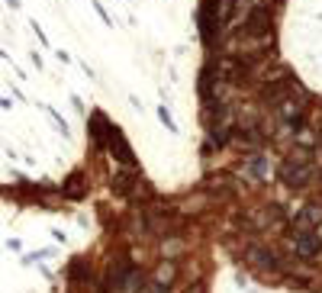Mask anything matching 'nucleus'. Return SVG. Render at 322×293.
Instances as JSON below:
<instances>
[{"mask_svg":"<svg viewBox=\"0 0 322 293\" xmlns=\"http://www.w3.org/2000/svg\"><path fill=\"white\" fill-rule=\"evenodd\" d=\"M245 258L254 264V268H261V270H280V268H284L280 251H277V248H271V245H248Z\"/></svg>","mask_w":322,"mask_h":293,"instance_id":"nucleus-1","label":"nucleus"},{"mask_svg":"<svg viewBox=\"0 0 322 293\" xmlns=\"http://www.w3.org/2000/svg\"><path fill=\"white\" fill-rule=\"evenodd\" d=\"M293 248H297L299 258H316L322 251V242L313 229H297V239H293Z\"/></svg>","mask_w":322,"mask_h":293,"instance_id":"nucleus-2","label":"nucleus"},{"mask_svg":"<svg viewBox=\"0 0 322 293\" xmlns=\"http://www.w3.org/2000/svg\"><path fill=\"white\" fill-rule=\"evenodd\" d=\"M174 277H177V268L174 264H164L152 280V293H168L171 287H174Z\"/></svg>","mask_w":322,"mask_h":293,"instance_id":"nucleus-3","label":"nucleus"}]
</instances>
